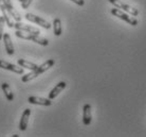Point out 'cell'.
Here are the masks:
<instances>
[{"label": "cell", "mask_w": 146, "mask_h": 137, "mask_svg": "<svg viewBox=\"0 0 146 137\" xmlns=\"http://www.w3.org/2000/svg\"><path fill=\"white\" fill-rule=\"evenodd\" d=\"M54 63H55L54 59H48V61H46L44 64H41L40 66L37 67L35 70H32L31 72H29V74L22 76L21 81L22 82H29V81H31V80H33V79H35L36 77H38L39 74H44V71L49 70V69L54 65Z\"/></svg>", "instance_id": "1"}, {"label": "cell", "mask_w": 146, "mask_h": 137, "mask_svg": "<svg viewBox=\"0 0 146 137\" xmlns=\"http://www.w3.org/2000/svg\"><path fill=\"white\" fill-rule=\"evenodd\" d=\"M15 35L17 37H19V38L32 41L34 43L41 45V46H48L49 45V41H48L47 38L40 36L39 34H33V33H29V32H25V31H20V30H16Z\"/></svg>", "instance_id": "2"}, {"label": "cell", "mask_w": 146, "mask_h": 137, "mask_svg": "<svg viewBox=\"0 0 146 137\" xmlns=\"http://www.w3.org/2000/svg\"><path fill=\"white\" fill-rule=\"evenodd\" d=\"M110 13H111L113 16H115V17H117V18L122 19V20H124V21H126L127 23H129V25H131V26H133V27L138 25V20H137L135 17H132V16H130V15H128L127 13L123 12L122 10H120V9L113 7L112 10L110 11Z\"/></svg>", "instance_id": "3"}, {"label": "cell", "mask_w": 146, "mask_h": 137, "mask_svg": "<svg viewBox=\"0 0 146 137\" xmlns=\"http://www.w3.org/2000/svg\"><path fill=\"white\" fill-rule=\"evenodd\" d=\"M108 1H109L114 7L120 9L122 11H124V12H126V13H128V14H130L131 16H138V15H139V11H138L135 7H130V5H128V4L122 2L120 0H108Z\"/></svg>", "instance_id": "4"}, {"label": "cell", "mask_w": 146, "mask_h": 137, "mask_svg": "<svg viewBox=\"0 0 146 137\" xmlns=\"http://www.w3.org/2000/svg\"><path fill=\"white\" fill-rule=\"evenodd\" d=\"M26 19H28V20L31 22H35V23H37V25H39L40 27L44 28V29H47V30L51 29V23L48 22L46 19L39 17V16H36V15L31 14V13H27Z\"/></svg>", "instance_id": "5"}, {"label": "cell", "mask_w": 146, "mask_h": 137, "mask_svg": "<svg viewBox=\"0 0 146 137\" xmlns=\"http://www.w3.org/2000/svg\"><path fill=\"white\" fill-rule=\"evenodd\" d=\"M0 68L13 71V72L18 74H23V72H25L22 67H17L16 65H14V64L7 63V62H5V61H3V59H0Z\"/></svg>", "instance_id": "6"}, {"label": "cell", "mask_w": 146, "mask_h": 137, "mask_svg": "<svg viewBox=\"0 0 146 137\" xmlns=\"http://www.w3.org/2000/svg\"><path fill=\"white\" fill-rule=\"evenodd\" d=\"M1 2L4 4V7H7V10L9 11L10 15L12 16V18H14L16 21H20L21 20V16L19 14L18 12L15 11L14 7H13V4H12L11 0H1Z\"/></svg>", "instance_id": "7"}, {"label": "cell", "mask_w": 146, "mask_h": 137, "mask_svg": "<svg viewBox=\"0 0 146 137\" xmlns=\"http://www.w3.org/2000/svg\"><path fill=\"white\" fill-rule=\"evenodd\" d=\"M14 28L16 30H20V31H25V32H29V33H33V34H39L40 31L34 27L28 26V25H25V23H21L20 21H17L16 23H14Z\"/></svg>", "instance_id": "8"}, {"label": "cell", "mask_w": 146, "mask_h": 137, "mask_svg": "<svg viewBox=\"0 0 146 137\" xmlns=\"http://www.w3.org/2000/svg\"><path fill=\"white\" fill-rule=\"evenodd\" d=\"M28 101L31 104H38V105H44V106H50V105H52V101L49 98L46 99V98L32 96V97H29Z\"/></svg>", "instance_id": "9"}, {"label": "cell", "mask_w": 146, "mask_h": 137, "mask_svg": "<svg viewBox=\"0 0 146 137\" xmlns=\"http://www.w3.org/2000/svg\"><path fill=\"white\" fill-rule=\"evenodd\" d=\"M91 105L90 104H85L83 108V123L85 126H89L91 123Z\"/></svg>", "instance_id": "10"}, {"label": "cell", "mask_w": 146, "mask_h": 137, "mask_svg": "<svg viewBox=\"0 0 146 137\" xmlns=\"http://www.w3.org/2000/svg\"><path fill=\"white\" fill-rule=\"evenodd\" d=\"M66 86H67L66 82H59L58 84H56V86L49 93V99H50V100H53L54 98H56L64 89L66 88Z\"/></svg>", "instance_id": "11"}, {"label": "cell", "mask_w": 146, "mask_h": 137, "mask_svg": "<svg viewBox=\"0 0 146 137\" xmlns=\"http://www.w3.org/2000/svg\"><path fill=\"white\" fill-rule=\"evenodd\" d=\"M0 11L2 12V16H3V18H4V20H5V23L7 25V27H9V28H14V21H13V19H12L9 11L7 10V7H4V4L1 2V0H0Z\"/></svg>", "instance_id": "12"}, {"label": "cell", "mask_w": 146, "mask_h": 137, "mask_svg": "<svg viewBox=\"0 0 146 137\" xmlns=\"http://www.w3.org/2000/svg\"><path fill=\"white\" fill-rule=\"evenodd\" d=\"M30 115H31V110H30V108H26V110L23 111V113H22V116H21V118H20V122H19V129L21 131L27 130Z\"/></svg>", "instance_id": "13"}, {"label": "cell", "mask_w": 146, "mask_h": 137, "mask_svg": "<svg viewBox=\"0 0 146 137\" xmlns=\"http://www.w3.org/2000/svg\"><path fill=\"white\" fill-rule=\"evenodd\" d=\"M3 41H4V46H5V50H7V53L9 55H13L14 54V46H13V43H12L11 36L9 33L3 34Z\"/></svg>", "instance_id": "14"}, {"label": "cell", "mask_w": 146, "mask_h": 137, "mask_svg": "<svg viewBox=\"0 0 146 137\" xmlns=\"http://www.w3.org/2000/svg\"><path fill=\"white\" fill-rule=\"evenodd\" d=\"M17 63H18V65L20 67L27 68V69H30V70H35L37 67H38V65H36V64L32 63V62H29V61H26V59H19L18 61H17Z\"/></svg>", "instance_id": "15"}, {"label": "cell", "mask_w": 146, "mask_h": 137, "mask_svg": "<svg viewBox=\"0 0 146 137\" xmlns=\"http://www.w3.org/2000/svg\"><path fill=\"white\" fill-rule=\"evenodd\" d=\"M1 88H2V90H3L4 96H5V98L7 99V101L14 100V95H13V93H12L11 87L9 86L7 83H2V84H1Z\"/></svg>", "instance_id": "16"}, {"label": "cell", "mask_w": 146, "mask_h": 137, "mask_svg": "<svg viewBox=\"0 0 146 137\" xmlns=\"http://www.w3.org/2000/svg\"><path fill=\"white\" fill-rule=\"evenodd\" d=\"M53 30H54V34L56 36H60L62 33V21L59 18H55L53 20Z\"/></svg>", "instance_id": "17"}, {"label": "cell", "mask_w": 146, "mask_h": 137, "mask_svg": "<svg viewBox=\"0 0 146 137\" xmlns=\"http://www.w3.org/2000/svg\"><path fill=\"white\" fill-rule=\"evenodd\" d=\"M5 25V20H4L3 16H0V41L3 37V27Z\"/></svg>", "instance_id": "18"}, {"label": "cell", "mask_w": 146, "mask_h": 137, "mask_svg": "<svg viewBox=\"0 0 146 137\" xmlns=\"http://www.w3.org/2000/svg\"><path fill=\"white\" fill-rule=\"evenodd\" d=\"M32 1H33V0H23L21 2L22 9H28V7H30V4L32 3Z\"/></svg>", "instance_id": "19"}, {"label": "cell", "mask_w": 146, "mask_h": 137, "mask_svg": "<svg viewBox=\"0 0 146 137\" xmlns=\"http://www.w3.org/2000/svg\"><path fill=\"white\" fill-rule=\"evenodd\" d=\"M72 2H74L75 4H77V5H80V7H83L85 4V1L84 0H71Z\"/></svg>", "instance_id": "20"}, {"label": "cell", "mask_w": 146, "mask_h": 137, "mask_svg": "<svg viewBox=\"0 0 146 137\" xmlns=\"http://www.w3.org/2000/svg\"><path fill=\"white\" fill-rule=\"evenodd\" d=\"M18 1H20V2H22V1H23V0H18Z\"/></svg>", "instance_id": "21"}]
</instances>
